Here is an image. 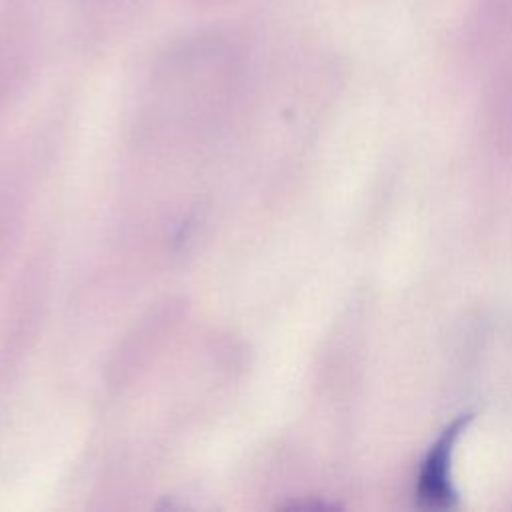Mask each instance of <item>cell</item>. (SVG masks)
<instances>
[{
	"label": "cell",
	"mask_w": 512,
	"mask_h": 512,
	"mask_svg": "<svg viewBox=\"0 0 512 512\" xmlns=\"http://www.w3.org/2000/svg\"><path fill=\"white\" fill-rule=\"evenodd\" d=\"M474 420L472 412L460 414L450 424L442 428L438 438L430 444L426 456L422 458L418 478H416V500L424 508L446 510L456 506L458 494L452 484V454L456 442L466 432L470 422Z\"/></svg>",
	"instance_id": "1"
}]
</instances>
